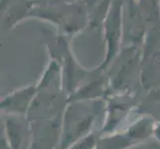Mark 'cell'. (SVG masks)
Masks as SVG:
<instances>
[{
    "label": "cell",
    "instance_id": "obj_12",
    "mask_svg": "<svg viewBox=\"0 0 160 149\" xmlns=\"http://www.w3.org/2000/svg\"><path fill=\"white\" fill-rule=\"evenodd\" d=\"M159 1H160V0H159Z\"/></svg>",
    "mask_w": 160,
    "mask_h": 149
},
{
    "label": "cell",
    "instance_id": "obj_1",
    "mask_svg": "<svg viewBox=\"0 0 160 149\" xmlns=\"http://www.w3.org/2000/svg\"><path fill=\"white\" fill-rule=\"evenodd\" d=\"M106 112L103 99L69 102L63 113L62 137L58 149H68L72 144L92 133L98 117Z\"/></svg>",
    "mask_w": 160,
    "mask_h": 149
},
{
    "label": "cell",
    "instance_id": "obj_8",
    "mask_svg": "<svg viewBox=\"0 0 160 149\" xmlns=\"http://www.w3.org/2000/svg\"><path fill=\"white\" fill-rule=\"evenodd\" d=\"M156 124L157 122H155L152 117L146 115L133 121L124 131L136 144L137 142L144 140L148 136L154 134Z\"/></svg>",
    "mask_w": 160,
    "mask_h": 149
},
{
    "label": "cell",
    "instance_id": "obj_10",
    "mask_svg": "<svg viewBox=\"0 0 160 149\" xmlns=\"http://www.w3.org/2000/svg\"><path fill=\"white\" fill-rule=\"evenodd\" d=\"M100 136L101 135L97 134L96 132H92L89 135L85 136L84 138L72 144L68 149H96Z\"/></svg>",
    "mask_w": 160,
    "mask_h": 149
},
{
    "label": "cell",
    "instance_id": "obj_2",
    "mask_svg": "<svg viewBox=\"0 0 160 149\" xmlns=\"http://www.w3.org/2000/svg\"><path fill=\"white\" fill-rule=\"evenodd\" d=\"M123 0H112L108 8L104 21V37L107 40V53L104 60L98 67L103 71L115 60L118 55L121 41H122V16Z\"/></svg>",
    "mask_w": 160,
    "mask_h": 149
},
{
    "label": "cell",
    "instance_id": "obj_3",
    "mask_svg": "<svg viewBox=\"0 0 160 149\" xmlns=\"http://www.w3.org/2000/svg\"><path fill=\"white\" fill-rule=\"evenodd\" d=\"M63 114L30 121L32 143L30 149H58L62 137Z\"/></svg>",
    "mask_w": 160,
    "mask_h": 149
},
{
    "label": "cell",
    "instance_id": "obj_7",
    "mask_svg": "<svg viewBox=\"0 0 160 149\" xmlns=\"http://www.w3.org/2000/svg\"><path fill=\"white\" fill-rule=\"evenodd\" d=\"M121 93L112 96L108 102H106V112H104V123L102 132L104 134H110L115 132L118 126L122 123L124 118L129 115L131 106L125 101L121 102Z\"/></svg>",
    "mask_w": 160,
    "mask_h": 149
},
{
    "label": "cell",
    "instance_id": "obj_6",
    "mask_svg": "<svg viewBox=\"0 0 160 149\" xmlns=\"http://www.w3.org/2000/svg\"><path fill=\"white\" fill-rule=\"evenodd\" d=\"M138 57L139 51L135 46H131L123 50L115 74L112 78H109V85L112 90L121 92V91L126 89L125 87L128 86L129 78H131L132 73L138 64Z\"/></svg>",
    "mask_w": 160,
    "mask_h": 149
},
{
    "label": "cell",
    "instance_id": "obj_5",
    "mask_svg": "<svg viewBox=\"0 0 160 149\" xmlns=\"http://www.w3.org/2000/svg\"><path fill=\"white\" fill-rule=\"evenodd\" d=\"M37 86H27L1 98L0 108L5 115H25L37 96Z\"/></svg>",
    "mask_w": 160,
    "mask_h": 149
},
{
    "label": "cell",
    "instance_id": "obj_11",
    "mask_svg": "<svg viewBox=\"0 0 160 149\" xmlns=\"http://www.w3.org/2000/svg\"><path fill=\"white\" fill-rule=\"evenodd\" d=\"M154 134L157 137V139L160 141V121L157 122L156 124V127H155V131H154Z\"/></svg>",
    "mask_w": 160,
    "mask_h": 149
},
{
    "label": "cell",
    "instance_id": "obj_9",
    "mask_svg": "<svg viewBox=\"0 0 160 149\" xmlns=\"http://www.w3.org/2000/svg\"><path fill=\"white\" fill-rule=\"evenodd\" d=\"M134 144L135 142L125 131L113 132L104 136H100L96 149H126Z\"/></svg>",
    "mask_w": 160,
    "mask_h": 149
},
{
    "label": "cell",
    "instance_id": "obj_4",
    "mask_svg": "<svg viewBox=\"0 0 160 149\" xmlns=\"http://www.w3.org/2000/svg\"><path fill=\"white\" fill-rule=\"evenodd\" d=\"M3 139L9 149H30L32 131L25 115H6Z\"/></svg>",
    "mask_w": 160,
    "mask_h": 149
}]
</instances>
